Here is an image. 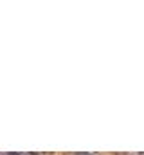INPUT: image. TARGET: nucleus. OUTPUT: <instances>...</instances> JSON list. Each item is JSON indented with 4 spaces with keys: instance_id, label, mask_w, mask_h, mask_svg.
I'll use <instances>...</instances> for the list:
<instances>
[{
    "instance_id": "nucleus-1",
    "label": "nucleus",
    "mask_w": 144,
    "mask_h": 155,
    "mask_svg": "<svg viewBox=\"0 0 144 155\" xmlns=\"http://www.w3.org/2000/svg\"><path fill=\"white\" fill-rule=\"evenodd\" d=\"M4 155H16V153H4Z\"/></svg>"
},
{
    "instance_id": "nucleus-2",
    "label": "nucleus",
    "mask_w": 144,
    "mask_h": 155,
    "mask_svg": "<svg viewBox=\"0 0 144 155\" xmlns=\"http://www.w3.org/2000/svg\"><path fill=\"white\" fill-rule=\"evenodd\" d=\"M79 155H88V153H79Z\"/></svg>"
}]
</instances>
